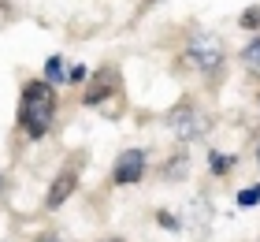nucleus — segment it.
Masks as SVG:
<instances>
[{"label": "nucleus", "mask_w": 260, "mask_h": 242, "mask_svg": "<svg viewBox=\"0 0 260 242\" xmlns=\"http://www.w3.org/2000/svg\"><path fill=\"white\" fill-rule=\"evenodd\" d=\"M186 56H190V64L197 71H216L223 64V45L212 38V34H197L190 41V48H186Z\"/></svg>", "instance_id": "2"}, {"label": "nucleus", "mask_w": 260, "mask_h": 242, "mask_svg": "<svg viewBox=\"0 0 260 242\" xmlns=\"http://www.w3.org/2000/svg\"><path fill=\"white\" fill-rule=\"evenodd\" d=\"M141 175H145V153L141 149L119 153V160H115V168H112V183L115 186H130V183H138Z\"/></svg>", "instance_id": "4"}, {"label": "nucleus", "mask_w": 260, "mask_h": 242, "mask_svg": "<svg viewBox=\"0 0 260 242\" xmlns=\"http://www.w3.org/2000/svg\"><path fill=\"white\" fill-rule=\"evenodd\" d=\"M238 205H242V209H253V205H260V183H256V186H245V190L238 194Z\"/></svg>", "instance_id": "9"}, {"label": "nucleus", "mask_w": 260, "mask_h": 242, "mask_svg": "<svg viewBox=\"0 0 260 242\" xmlns=\"http://www.w3.org/2000/svg\"><path fill=\"white\" fill-rule=\"evenodd\" d=\"M242 26H245V30H256V26H260V4H253V8L242 11Z\"/></svg>", "instance_id": "10"}, {"label": "nucleus", "mask_w": 260, "mask_h": 242, "mask_svg": "<svg viewBox=\"0 0 260 242\" xmlns=\"http://www.w3.org/2000/svg\"><path fill=\"white\" fill-rule=\"evenodd\" d=\"M112 90H115V71L101 67L97 75H93V82H89V90H86V97H82V101H86V104H101L104 93H112Z\"/></svg>", "instance_id": "6"}, {"label": "nucleus", "mask_w": 260, "mask_h": 242, "mask_svg": "<svg viewBox=\"0 0 260 242\" xmlns=\"http://www.w3.org/2000/svg\"><path fill=\"white\" fill-rule=\"evenodd\" d=\"M0 186H4V175H0Z\"/></svg>", "instance_id": "16"}, {"label": "nucleus", "mask_w": 260, "mask_h": 242, "mask_svg": "<svg viewBox=\"0 0 260 242\" xmlns=\"http://www.w3.org/2000/svg\"><path fill=\"white\" fill-rule=\"evenodd\" d=\"M104 242H123V238H104Z\"/></svg>", "instance_id": "15"}, {"label": "nucleus", "mask_w": 260, "mask_h": 242, "mask_svg": "<svg viewBox=\"0 0 260 242\" xmlns=\"http://www.w3.org/2000/svg\"><path fill=\"white\" fill-rule=\"evenodd\" d=\"M208 164H212V172H216V175H223V172H227V168L234 164V156H223V153H212V156H208Z\"/></svg>", "instance_id": "11"}, {"label": "nucleus", "mask_w": 260, "mask_h": 242, "mask_svg": "<svg viewBox=\"0 0 260 242\" xmlns=\"http://www.w3.org/2000/svg\"><path fill=\"white\" fill-rule=\"evenodd\" d=\"M168 127L182 142H190V138H197L201 130H205V119H201V112L193 104H179V108H171V112H168Z\"/></svg>", "instance_id": "3"}, {"label": "nucleus", "mask_w": 260, "mask_h": 242, "mask_svg": "<svg viewBox=\"0 0 260 242\" xmlns=\"http://www.w3.org/2000/svg\"><path fill=\"white\" fill-rule=\"evenodd\" d=\"M56 119V90L52 82H26L19 97V127L26 138H45Z\"/></svg>", "instance_id": "1"}, {"label": "nucleus", "mask_w": 260, "mask_h": 242, "mask_svg": "<svg viewBox=\"0 0 260 242\" xmlns=\"http://www.w3.org/2000/svg\"><path fill=\"white\" fill-rule=\"evenodd\" d=\"M34 242H63L60 235H41V238H34Z\"/></svg>", "instance_id": "14"}, {"label": "nucleus", "mask_w": 260, "mask_h": 242, "mask_svg": "<svg viewBox=\"0 0 260 242\" xmlns=\"http://www.w3.org/2000/svg\"><path fill=\"white\" fill-rule=\"evenodd\" d=\"M242 60H245V67L260 71V38H256V41H249V45L242 48Z\"/></svg>", "instance_id": "8"}, {"label": "nucleus", "mask_w": 260, "mask_h": 242, "mask_svg": "<svg viewBox=\"0 0 260 242\" xmlns=\"http://www.w3.org/2000/svg\"><path fill=\"white\" fill-rule=\"evenodd\" d=\"M67 82H86V67H82V64L71 67V71H67Z\"/></svg>", "instance_id": "12"}, {"label": "nucleus", "mask_w": 260, "mask_h": 242, "mask_svg": "<svg viewBox=\"0 0 260 242\" xmlns=\"http://www.w3.org/2000/svg\"><path fill=\"white\" fill-rule=\"evenodd\" d=\"M75 190H78V160H71L67 168H60V175L52 179L49 194H45V205H49V209H60Z\"/></svg>", "instance_id": "5"}, {"label": "nucleus", "mask_w": 260, "mask_h": 242, "mask_svg": "<svg viewBox=\"0 0 260 242\" xmlns=\"http://www.w3.org/2000/svg\"><path fill=\"white\" fill-rule=\"evenodd\" d=\"M45 78L52 82V86H60V82H67V67L60 56H49V64H45Z\"/></svg>", "instance_id": "7"}, {"label": "nucleus", "mask_w": 260, "mask_h": 242, "mask_svg": "<svg viewBox=\"0 0 260 242\" xmlns=\"http://www.w3.org/2000/svg\"><path fill=\"white\" fill-rule=\"evenodd\" d=\"M156 220H160L164 227H179V220H175V216H171V212H160V216H156Z\"/></svg>", "instance_id": "13"}]
</instances>
